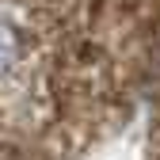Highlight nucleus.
I'll return each mask as SVG.
<instances>
[{"label":"nucleus","instance_id":"nucleus-1","mask_svg":"<svg viewBox=\"0 0 160 160\" xmlns=\"http://www.w3.org/2000/svg\"><path fill=\"white\" fill-rule=\"evenodd\" d=\"M19 65V34L8 19H0V80H8Z\"/></svg>","mask_w":160,"mask_h":160}]
</instances>
